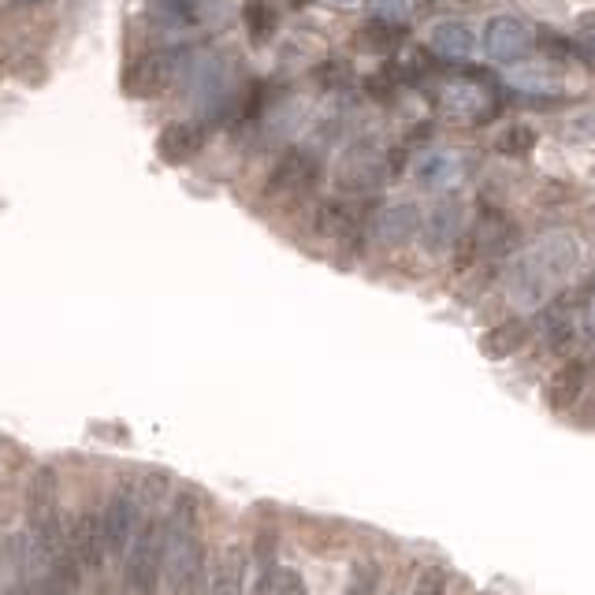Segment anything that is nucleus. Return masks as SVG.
<instances>
[{
    "mask_svg": "<svg viewBox=\"0 0 595 595\" xmlns=\"http://www.w3.org/2000/svg\"><path fill=\"white\" fill-rule=\"evenodd\" d=\"M164 577L172 595H198L205 581V547H201L198 506L190 495H179L172 521L164 529Z\"/></svg>",
    "mask_w": 595,
    "mask_h": 595,
    "instance_id": "obj_1",
    "label": "nucleus"
},
{
    "mask_svg": "<svg viewBox=\"0 0 595 595\" xmlns=\"http://www.w3.org/2000/svg\"><path fill=\"white\" fill-rule=\"evenodd\" d=\"M27 514H30V547L45 569L60 551L67 532L60 529V480L53 465H41L27 491Z\"/></svg>",
    "mask_w": 595,
    "mask_h": 595,
    "instance_id": "obj_2",
    "label": "nucleus"
},
{
    "mask_svg": "<svg viewBox=\"0 0 595 595\" xmlns=\"http://www.w3.org/2000/svg\"><path fill=\"white\" fill-rule=\"evenodd\" d=\"M160 573H164V525L149 517L138 525L127 566H123V595H157Z\"/></svg>",
    "mask_w": 595,
    "mask_h": 595,
    "instance_id": "obj_3",
    "label": "nucleus"
},
{
    "mask_svg": "<svg viewBox=\"0 0 595 595\" xmlns=\"http://www.w3.org/2000/svg\"><path fill=\"white\" fill-rule=\"evenodd\" d=\"M532 45H536V34H532V27L521 15L499 12L484 23V49H488V56L495 64L525 67L532 56Z\"/></svg>",
    "mask_w": 595,
    "mask_h": 595,
    "instance_id": "obj_4",
    "label": "nucleus"
},
{
    "mask_svg": "<svg viewBox=\"0 0 595 595\" xmlns=\"http://www.w3.org/2000/svg\"><path fill=\"white\" fill-rule=\"evenodd\" d=\"M138 506H134V495L127 488H119L108 495L105 510H101V529H105V547L108 555L119 558L131 551L134 536H138Z\"/></svg>",
    "mask_w": 595,
    "mask_h": 595,
    "instance_id": "obj_5",
    "label": "nucleus"
},
{
    "mask_svg": "<svg viewBox=\"0 0 595 595\" xmlns=\"http://www.w3.org/2000/svg\"><path fill=\"white\" fill-rule=\"evenodd\" d=\"M465 231V205L458 198L436 201L428 216L421 220V242L428 253H447L458 246V238Z\"/></svg>",
    "mask_w": 595,
    "mask_h": 595,
    "instance_id": "obj_6",
    "label": "nucleus"
},
{
    "mask_svg": "<svg viewBox=\"0 0 595 595\" xmlns=\"http://www.w3.org/2000/svg\"><path fill=\"white\" fill-rule=\"evenodd\" d=\"M428 45L432 53H439L443 60H473L480 41H476V30L465 23V19H436L428 27Z\"/></svg>",
    "mask_w": 595,
    "mask_h": 595,
    "instance_id": "obj_7",
    "label": "nucleus"
},
{
    "mask_svg": "<svg viewBox=\"0 0 595 595\" xmlns=\"http://www.w3.org/2000/svg\"><path fill=\"white\" fill-rule=\"evenodd\" d=\"M67 536H71V547H75V555H79L86 573H97V569L105 566L108 547H105V529H101V510H82Z\"/></svg>",
    "mask_w": 595,
    "mask_h": 595,
    "instance_id": "obj_8",
    "label": "nucleus"
},
{
    "mask_svg": "<svg viewBox=\"0 0 595 595\" xmlns=\"http://www.w3.org/2000/svg\"><path fill=\"white\" fill-rule=\"evenodd\" d=\"M82 573H86V569H82L79 555H75V547H71V536H64L60 551L53 555L45 577H41V595H79Z\"/></svg>",
    "mask_w": 595,
    "mask_h": 595,
    "instance_id": "obj_9",
    "label": "nucleus"
},
{
    "mask_svg": "<svg viewBox=\"0 0 595 595\" xmlns=\"http://www.w3.org/2000/svg\"><path fill=\"white\" fill-rule=\"evenodd\" d=\"M246 573H250L246 547L227 543L224 551L216 555V562H212L209 595H242V592H246Z\"/></svg>",
    "mask_w": 595,
    "mask_h": 595,
    "instance_id": "obj_10",
    "label": "nucleus"
},
{
    "mask_svg": "<svg viewBox=\"0 0 595 595\" xmlns=\"http://www.w3.org/2000/svg\"><path fill=\"white\" fill-rule=\"evenodd\" d=\"M313 179H317V160L302 153V149H294L276 164V172L268 179V194H279V198L283 194H302V190L313 186Z\"/></svg>",
    "mask_w": 595,
    "mask_h": 595,
    "instance_id": "obj_11",
    "label": "nucleus"
},
{
    "mask_svg": "<svg viewBox=\"0 0 595 595\" xmlns=\"http://www.w3.org/2000/svg\"><path fill=\"white\" fill-rule=\"evenodd\" d=\"M205 146V131L198 123H168L157 138V153L164 164H186L194 160Z\"/></svg>",
    "mask_w": 595,
    "mask_h": 595,
    "instance_id": "obj_12",
    "label": "nucleus"
},
{
    "mask_svg": "<svg viewBox=\"0 0 595 595\" xmlns=\"http://www.w3.org/2000/svg\"><path fill=\"white\" fill-rule=\"evenodd\" d=\"M168 82H172V64H168V56H142V60H134V64L127 67L123 90L131 93V97H157Z\"/></svg>",
    "mask_w": 595,
    "mask_h": 595,
    "instance_id": "obj_13",
    "label": "nucleus"
},
{
    "mask_svg": "<svg viewBox=\"0 0 595 595\" xmlns=\"http://www.w3.org/2000/svg\"><path fill=\"white\" fill-rule=\"evenodd\" d=\"M413 235H421V212L410 201H398V205H387L380 216H376V238L387 242V246H402L410 242Z\"/></svg>",
    "mask_w": 595,
    "mask_h": 595,
    "instance_id": "obj_14",
    "label": "nucleus"
},
{
    "mask_svg": "<svg viewBox=\"0 0 595 595\" xmlns=\"http://www.w3.org/2000/svg\"><path fill=\"white\" fill-rule=\"evenodd\" d=\"M584 380H588V365H584V361H566V365L551 376V384H547V402H551V410H558V413L573 410L577 398L584 395Z\"/></svg>",
    "mask_w": 595,
    "mask_h": 595,
    "instance_id": "obj_15",
    "label": "nucleus"
},
{
    "mask_svg": "<svg viewBox=\"0 0 595 595\" xmlns=\"http://www.w3.org/2000/svg\"><path fill=\"white\" fill-rule=\"evenodd\" d=\"M525 339H529V324H525V320H503V324H495L491 331H484L480 354L503 361V357H510L514 350H521Z\"/></svg>",
    "mask_w": 595,
    "mask_h": 595,
    "instance_id": "obj_16",
    "label": "nucleus"
},
{
    "mask_svg": "<svg viewBox=\"0 0 595 595\" xmlns=\"http://www.w3.org/2000/svg\"><path fill=\"white\" fill-rule=\"evenodd\" d=\"M510 242H514V227L506 224L503 216H495V212H491L488 220H480V227H476L473 253H503Z\"/></svg>",
    "mask_w": 595,
    "mask_h": 595,
    "instance_id": "obj_17",
    "label": "nucleus"
},
{
    "mask_svg": "<svg viewBox=\"0 0 595 595\" xmlns=\"http://www.w3.org/2000/svg\"><path fill=\"white\" fill-rule=\"evenodd\" d=\"M484 105H488V97H484V90H476V86H450L443 93V108L462 119H476L484 112Z\"/></svg>",
    "mask_w": 595,
    "mask_h": 595,
    "instance_id": "obj_18",
    "label": "nucleus"
},
{
    "mask_svg": "<svg viewBox=\"0 0 595 595\" xmlns=\"http://www.w3.org/2000/svg\"><path fill=\"white\" fill-rule=\"evenodd\" d=\"M495 149L506 153V157H529L532 149H536V131L525 127V123H514V127H506V131L499 134Z\"/></svg>",
    "mask_w": 595,
    "mask_h": 595,
    "instance_id": "obj_19",
    "label": "nucleus"
},
{
    "mask_svg": "<svg viewBox=\"0 0 595 595\" xmlns=\"http://www.w3.org/2000/svg\"><path fill=\"white\" fill-rule=\"evenodd\" d=\"M417 175H421V183H432V186L450 183V175H458V160L432 153V157H424L421 164H417Z\"/></svg>",
    "mask_w": 595,
    "mask_h": 595,
    "instance_id": "obj_20",
    "label": "nucleus"
},
{
    "mask_svg": "<svg viewBox=\"0 0 595 595\" xmlns=\"http://www.w3.org/2000/svg\"><path fill=\"white\" fill-rule=\"evenodd\" d=\"M447 592V573L443 569H424L410 595H443Z\"/></svg>",
    "mask_w": 595,
    "mask_h": 595,
    "instance_id": "obj_21",
    "label": "nucleus"
},
{
    "mask_svg": "<svg viewBox=\"0 0 595 595\" xmlns=\"http://www.w3.org/2000/svg\"><path fill=\"white\" fill-rule=\"evenodd\" d=\"M372 8L395 23V19H406V15H410V0H372Z\"/></svg>",
    "mask_w": 595,
    "mask_h": 595,
    "instance_id": "obj_22",
    "label": "nucleus"
},
{
    "mask_svg": "<svg viewBox=\"0 0 595 595\" xmlns=\"http://www.w3.org/2000/svg\"><path fill=\"white\" fill-rule=\"evenodd\" d=\"M276 595H309V592H305V581L294 573V569H283V573H279V584H276Z\"/></svg>",
    "mask_w": 595,
    "mask_h": 595,
    "instance_id": "obj_23",
    "label": "nucleus"
},
{
    "mask_svg": "<svg viewBox=\"0 0 595 595\" xmlns=\"http://www.w3.org/2000/svg\"><path fill=\"white\" fill-rule=\"evenodd\" d=\"M372 592H376V573H372V569H361V577H357L343 595H372Z\"/></svg>",
    "mask_w": 595,
    "mask_h": 595,
    "instance_id": "obj_24",
    "label": "nucleus"
},
{
    "mask_svg": "<svg viewBox=\"0 0 595 595\" xmlns=\"http://www.w3.org/2000/svg\"><path fill=\"white\" fill-rule=\"evenodd\" d=\"M324 4H335V8H354L357 0H324Z\"/></svg>",
    "mask_w": 595,
    "mask_h": 595,
    "instance_id": "obj_25",
    "label": "nucleus"
},
{
    "mask_svg": "<svg viewBox=\"0 0 595 595\" xmlns=\"http://www.w3.org/2000/svg\"><path fill=\"white\" fill-rule=\"evenodd\" d=\"M592 41H595V27H592Z\"/></svg>",
    "mask_w": 595,
    "mask_h": 595,
    "instance_id": "obj_26",
    "label": "nucleus"
}]
</instances>
